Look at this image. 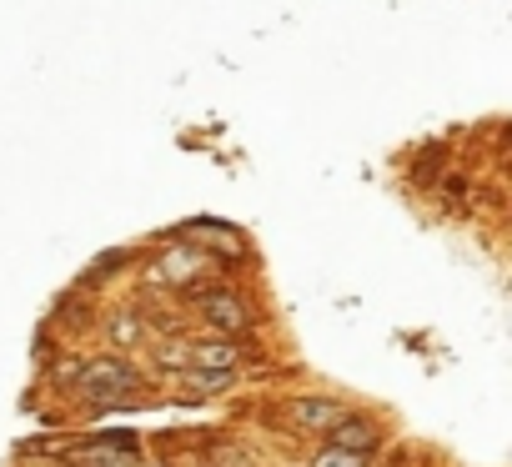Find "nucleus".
<instances>
[{"label":"nucleus","mask_w":512,"mask_h":467,"mask_svg":"<svg viewBox=\"0 0 512 467\" xmlns=\"http://www.w3.org/2000/svg\"><path fill=\"white\" fill-rule=\"evenodd\" d=\"M236 362H241V347L231 337H201V342H191V367H201V372H236Z\"/></svg>","instance_id":"5"},{"label":"nucleus","mask_w":512,"mask_h":467,"mask_svg":"<svg viewBox=\"0 0 512 467\" xmlns=\"http://www.w3.org/2000/svg\"><path fill=\"white\" fill-rule=\"evenodd\" d=\"M196 272H201V252H191V247H181V252H171V257L161 262V277H166L171 287H186Z\"/></svg>","instance_id":"7"},{"label":"nucleus","mask_w":512,"mask_h":467,"mask_svg":"<svg viewBox=\"0 0 512 467\" xmlns=\"http://www.w3.org/2000/svg\"><path fill=\"white\" fill-rule=\"evenodd\" d=\"M377 442H382V427L362 412H342L327 432V447H342V452H357V457H367Z\"/></svg>","instance_id":"3"},{"label":"nucleus","mask_w":512,"mask_h":467,"mask_svg":"<svg viewBox=\"0 0 512 467\" xmlns=\"http://www.w3.org/2000/svg\"><path fill=\"white\" fill-rule=\"evenodd\" d=\"M312 467H367V457H357V452H342V447H322V452L312 457Z\"/></svg>","instance_id":"10"},{"label":"nucleus","mask_w":512,"mask_h":467,"mask_svg":"<svg viewBox=\"0 0 512 467\" xmlns=\"http://www.w3.org/2000/svg\"><path fill=\"white\" fill-rule=\"evenodd\" d=\"M181 382H186V387H196L201 397H211V392L231 387V372H201V367H186V372H181Z\"/></svg>","instance_id":"9"},{"label":"nucleus","mask_w":512,"mask_h":467,"mask_svg":"<svg viewBox=\"0 0 512 467\" xmlns=\"http://www.w3.org/2000/svg\"><path fill=\"white\" fill-rule=\"evenodd\" d=\"M347 407L342 402H332V397H297V402H287V417H292V427L297 432H332V422L342 417Z\"/></svg>","instance_id":"4"},{"label":"nucleus","mask_w":512,"mask_h":467,"mask_svg":"<svg viewBox=\"0 0 512 467\" xmlns=\"http://www.w3.org/2000/svg\"><path fill=\"white\" fill-rule=\"evenodd\" d=\"M126 387H141V372L126 357H91L86 367H76V392L96 402V412L111 407H136V397Z\"/></svg>","instance_id":"1"},{"label":"nucleus","mask_w":512,"mask_h":467,"mask_svg":"<svg viewBox=\"0 0 512 467\" xmlns=\"http://www.w3.org/2000/svg\"><path fill=\"white\" fill-rule=\"evenodd\" d=\"M196 312L216 337H241L251 332V307L236 292H196Z\"/></svg>","instance_id":"2"},{"label":"nucleus","mask_w":512,"mask_h":467,"mask_svg":"<svg viewBox=\"0 0 512 467\" xmlns=\"http://www.w3.org/2000/svg\"><path fill=\"white\" fill-rule=\"evenodd\" d=\"M156 367H166V372H186V367H191V342H181V337L161 342V347H156Z\"/></svg>","instance_id":"8"},{"label":"nucleus","mask_w":512,"mask_h":467,"mask_svg":"<svg viewBox=\"0 0 512 467\" xmlns=\"http://www.w3.org/2000/svg\"><path fill=\"white\" fill-rule=\"evenodd\" d=\"M186 242H201V247H211L221 257H236L241 252V237H236V231H226V226H216V221H196L186 231Z\"/></svg>","instance_id":"6"},{"label":"nucleus","mask_w":512,"mask_h":467,"mask_svg":"<svg viewBox=\"0 0 512 467\" xmlns=\"http://www.w3.org/2000/svg\"><path fill=\"white\" fill-rule=\"evenodd\" d=\"M136 332H141V327H136V317H121V322H116V342H131Z\"/></svg>","instance_id":"11"}]
</instances>
